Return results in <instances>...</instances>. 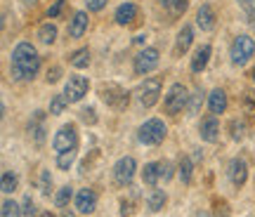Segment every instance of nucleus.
<instances>
[{"mask_svg":"<svg viewBox=\"0 0 255 217\" xmlns=\"http://www.w3.org/2000/svg\"><path fill=\"white\" fill-rule=\"evenodd\" d=\"M177 170H180V180H182V184H189V182H191V172H194V165H191V161L187 158V156H182V158H180Z\"/></svg>","mask_w":255,"mask_h":217,"instance_id":"obj_26","label":"nucleus"},{"mask_svg":"<svg viewBox=\"0 0 255 217\" xmlns=\"http://www.w3.org/2000/svg\"><path fill=\"white\" fill-rule=\"evenodd\" d=\"M194 217H210V215H208V213H206V210H199V213H196V215H194Z\"/></svg>","mask_w":255,"mask_h":217,"instance_id":"obj_43","label":"nucleus"},{"mask_svg":"<svg viewBox=\"0 0 255 217\" xmlns=\"http://www.w3.org/2000/svg\"><path fill=\"white\" fill-rule=\"evenodd\" d=\"M156 66H158V50L156 47H144L142 52H137L135 64H132L137 76H146V73L154 71Z\"/></svg>","mask_w":255,"mask_h":217,"instance_id":"obj_8","label":"nucleus"},{"mask_svg":"<svg viewBox=\"0 0 255 217\" xmlns=\"http://www.w3.org/2000/svg\"><path fill=\"white\" fill-rule=\"evenodd\" d=\"M210 45H201L196 47V52H194V57H191V71L194 73H201L206 66H208V59H210Z\"/></svg>","mask_w":255,"mask_h":217,"instance_id":"obj_19","label":"nucleus"},{"mask_svg":"<svg viewBox=\"0 0 255 217\" xmlns=\"http://www.w3.org/2000/svg\"><path fill=\"white\" fill-rule=\"evenodd\" d=\"M85 31H88V12H76L73 19L69 21V36L73 40H78L85 36Z\"/></svg>","mask_w":255,"mask_h":217,"instance_id":"obj_14","label":"nucleus"},{"mask_svg":"<svg viewBox=\"0 0 255 217\" xmlns=\"http://www.w3.org/2000/svg\"><path fill=\"white\" fill-rule=\"evenodd\" d=\"M21 213H24V217H33L38 213L36 203H33V199H31V196H26V199H24V203H21Z\"/></svg>","mask_w":255,"mask_h":217,"instance_id":"obj_36","label":"nucleus"},{"mask_svg":"<svg viewBox=\"0 0 255 217\" xmlns=\"http://www.w3.org/2000/svg\"><path fill=\"white\" fill-rule=\"evenodd\" d=\"M81 120H83V123H88V125H95V123H97V116H95V108H92V107L83 108V111H81Z\"/></svg>","mask_w":255,"mask_h":217,"instance_id":"obj_37","label":"nucleus"},{"mask_svg":"<svg viewBox=\"0 0 255 217\" xmlns=\"http://www.w3.org/2000/svg\"><path fill=\"white\" fill-rule=\"evenodd\" d=\"M38 187H40V191L43 194H50V189H52V175H50V170H43L40 172V182H38Z\"/></svg>","mask_w":255,"mask_h":217,"instance_id":"obj_34","label":"nucleus"},{"mask_svg":"<svg viewBox=\"0 0 255 217\" xmlns=\"http://www.w3.org/2000/svg\"><path fill=\"white\" fill-rule=\"evenodd\" d=\"M255 54V40L251 36H237L234 43H232V50H229V57H232V64L237 66H244V64Z\"/></svg>","mask_w":255,"mask_h":217,"instance_id":"obj_6","label":"nucleus"},{"mask_svg":"<svg viewBox=\"0 0 255 217\" xmlns=\"http://www.w3.org/2000/svg\"><path fill=\"white\" fill-rule=\"evenodd\" d=\"M191 40H194V31H191V26L184 24V26L177 31V40H175V57H180V54L187 52L189 45H191Z\"/></svg>","mask_w":255,"mask_h":217,"instance_id":"obj_18","label":"nucleus"},{"mask_svg":"<svg viewBox=\"0 0 255 217\" xmlns=\"http://www.w3.org/2000/svg\"><path fill=\"white\" fill-rule=\"evenodd\" d=\"M232 137H234V139H244V137H246V125L232 120Z\"/></svg>","mask_w":255,"mask_h":217,"instance_id":"obj_38","label":"nucleus"},{"mask_svg":"<svg viewBox=\"0 0 255 217\" xmlns=\"http://www.w3.org/2000/svg\"><path fill=\"white\" fill-rule=\"evenodd\" d=\"M71 199H73V189H71V187H62V189L57 191V196H55L57 208H66Z\"/></svg>","mask_w":255,"mask_h":217,"instance_id":"obj_31","label":"nucleus"},{"mask_svg":"<svg viewBox=\"0 0 255 217\" xmlns=\"http://www.w3.org/2000/svg\"><path fill=\"white\" fill-rule=\"evenodd\" d=\"M26 2H28V5H36V0H26Z\"/></svg>","mask_w":255,"mask_h":217,"instance_id":"obj_46","label":"nucleus"},{"mask_svg":"<svg viewBox=\"0 0 255 217\" xmlns=\"http://www.w3.org/2000/svg\"><path fill=\"white\" fill-rule=\"evenodd\" d=\"M88 88H90V83H88L85 76H71L64 85V97L69 100V104H76L88 95Z\"/></svg>","mask_w":255,"mask_h":217,"instance_id":"obj_9","label":"nucleus"},{"mask_svg":"<svg viewBox=\"0 0 255 217\" xmlns=\"http://www.w3.org/2000/svg\"><path fill=\"white\" fill-rule=\"evenodd\" d=\"M189 107V92H187V88H184L182 83H175V85H170V90H168V95H165L163 100V108L165 113H170V116H177L182 108Z\"/></svg>","mask_w":255,"mask_h":217,"instance_id":"obj_4","label":"nucleus"},{"mask_svg":"<svg viewBox=\"0 0 255 217\" xmlns=\"http://www.w3.org/2000/svg\"><path fill=\"white\" fill-rule=\"evenodd\" d=\"M158 177H161L163 182H168L170 177H173V165H170L168 161H161V163H158Z\"/></svg>","mask_w":255,"mask_h":217,"instance_id":"obj_35","label":"nucleus"},{"mask_svg":"<svg viewBox=\"0 0 255 217\" xmlns=\"http://www.w3.org/2000/svg\"><path fill=\"white\" fill-rule=\"evenodd\" d=\"M199 135H201V139H206V142H210V144H215V142L220 139V123H218V118H215V116L203 118V120H201V125H199Z\"/></svg>","mask_w":255,"mask_h":217,"instance_id":"obj_11","label":"nucleus"},{"mask_svg":"<svg viewBox=\"0 0 255 217\" xmlns=\"http://www.w3.org/2000/svg\"><path fill=\"white\" fill-rule=\"evenodd\" d=\"M66 104H69V100H66L64 95H55V97L50 100V113H52V116H59V113H64Z\"/></svg>","mask_w":255,"mask_h":217,"instance_id":"obj_29","label":"nucleus"},{"mask_svg":"<svg viewBox=\"0 0 255 217\" xmlns=\"http://www.w3.org/2000/svg\"><path fill=\"white\" fill-rule=\"evenodd\" d=\"M158 5L165 9H170L173 14H180L187 9V0H158Z\"/></svg>","mask_w":255,"mask_h":217,"instance_id":"obj_30","label":"nucleus"},{"mask_svg":"<svg viewBox=\"0 0 255 217\" xmlns=\"http://www.w3.org/2000/svg\"><path fill=\"white\" fill-rule=\"evenodd\" d=\"M19 187V180L17 175L12 170H5L2 172V180H0V189H2V194H14Z\"/></svg>","mask_w":255,"mask_h":217,"instance_id":"obj_23","label":"nucleus"},{"mask_svg":"<svg viewBox=\"0 0 255 217\" xmlns=\"http://www.w3.org/2000/svg\"><path fill=\"white\" fill-rule=\"evenodd\" d=\"M73 161H76V151H69V154H59V156H57V168H59V170H69Z\"/></svg>","mask_w":255,"mask_h":217,"instance_id":"obj_33","label":"nucleus"},{"mask_svg":"<svg viewBox=\"0 0 255 217\" xmlns=\"http://www.w3.org/2000/svg\"><path fill=\"white\" fill-rule=\"evenodd\" d=\"M62 7H64V0H57L55 5H52L50 9H47V17H57V14L62 12Z\"/></svg>","mask_w":255,"mask_h":217,"instance_id":"obj_42","label":"nucleus"},{"mask_svg":"<svg viewBox=\"0 0 255 217\" xmlns=\"http://www.w3.org/2000/svg\"><path fill=\"white\" fill-rule=\"evenodd\" d=\"M107 2L109 0H85V7H88V12H100L107 7Z\"/></svg>","mask_w":255,"mask_h":217,"instance_id":"obj_39","label":"nucleus"},{"mask_svg":"<svg viewBox=\"0 0 255 217\" xmlns=\"http://www.w3.org/2000/svg\"><path fill=\"white\" fill-rule=\"evenodd\" d=\"M244 111L251 120H255V92H246L244 95Z\"/></svg>","mask_w":255,"mask_h":217,"instance_id":"obj_32","label":"nucleus"},{"mask_svg":"<svg viewBox=\"0 0 255 217\" xmlns=\"http://www.w3.org/2000/svg\"><path fill=\"white\" fill-rule=\"evenodd\" d=\"M114 19H116V24H121V26L132 24V21L137 19V5H135V2H123V5H119V7H116Z\"/></svg>","mask_w":255,"mask_h":217,"instance_id":"obj_15","label":"nucleus"},{"mask_svg":"<svg viewBox=\"0 0 255 217\" xmlns=\"http://www.w3.org/2000/svg\"><path fill=\"white\" fill-rule=\"evenodd\" d=\"M165 201H168V196H165V191H161V189H154L151 194H149V210H154V213H158V210H163V206H165Z\"/></svg>","mask_w":255,"mask_h":217,"instance_id":"obj_25","label":"nucleus"},{"mask_svg":"<svg viewBox=\"0 0 255 217\" xmlns=\"http://www.w3.org/2000/svg\"><path fill=\"white\" fill-rule=\"evenodd\" d=\"M142 180H144V184H149V187H156L158 184V163H146L144 170H142Z\"/></svg>","mask_w":255,"mask_h":217,"instance_id":"obj_24","label":"nucleus"},{"mask_svg":"<svg viewBox=\"0 0 255 217\" xmlns=\"http://www.w3.org/2000/svg\"><path fill=\"white\" fill-rule=\"evenodd\" d=\"M0 213H2V217H21L24 213H21V206L19 203H14V201H2V208H0Z\"/></svg>","mask_w":255,"mask_h":217,"instance_id":"obj_28","label":"nucleus"},{"mask_svg":"<svg viewBox=\"0 0 255 217\" xmlns=\"http://www.w3.org/2000/svg\"><path fill=\"white\" fill-rule=\"evenodd\" d=\"M165 135H168V127H165V123L161 118H149L144 125H139V132H137L139 142H142V144H149V146L161 144L165 139Z\"/></svg>","mask_w":255,"mask_h":217,"instance_id":"obj_2","label":"nucleus"},{"mask_svg":"<svg viewBox=\"0 0 255 217\" xmlns=\"http://www.w3.org/2000/svg\"><path fill=\"white\" fill-rule=\"evenodd\" d=\"M196 24H199L201 31H213V28H215V12H213V7H210L208 2L199 7V12H196Z\"/></svg>","mask_w":255,"mask_h":217,"instance_id":"obj_17","label":"nucleus"},{"mask_svg":"<svg viewBox=\"0 0 255 217\" xmlns=\"http://www.w3.org/2000/svg\"><path fill=\"white\" fill-rule=\"evenodd\" d=\"M100 97L107 107L116 108V111H123V108L128 107V100H130L128 90H123L119 83H102L100 85Z\"/></svg>","mask_w":255,"mask_h":217,"instance_id":"obj_3","label":"nucleus"},{"mask_svg":"<svg viewBox=\"0 0 255 217\" xmlns=\"http://www.w3.org/2000/svg\"><path fill=\"white\" fill-rule=\"evenodd\" d=\"M135 170H137V163L132 156H123L116 165H114V180L119 187H128L132 177H135Z\"/></svg>","mask_w":255,"mask_h":217,"instance_id":"obj_10","label":"nucleus"},{"mask_svg":"<svg viewBox=\"0 0 255 217\" xmlns=\"http://www.w3.org/2000/svg\"><path fill=\"white\" fill-rule=\"evenodd\" d=\"M38 40L43 43V45H52L57 40V26L55 24H43V26L38 28Z\"/></svg>","mask_w":255,"mask_h":217,"instance_id":"obj_22","label":"nucleus"},{"mask_svg":"<svg viewBox=\"0 0 255 217\" xmlns=\"http://www.w3.org/2000/svg\"><path fill=\"white\" fill-rule=\"evenodd\" d=\"M69 64H71L73 69H88V64H90V50H88V47H81V50L71 52Z\"/></svg>","mask_w":255,"mask_h":217,"instance_id":"obj_21","label":"nucleus"},{"mask_svg":"<svg viewBox=\"0 0 255 217\" xmlns=\"http://www.w3.org/2000/svg\"><path fill=\"white\" fill-rule=\"evenodd\" d=\"M161 97V78H146L139 90H137V100L144 108H151Z\"/></svg>","mask_w":255,"mask_h":217,"instance_id":"obj_7","label":"nucleus"},{"mask_svg":"<svg viewBox=\"0 0 255 217\" xmlns=\"http://www.w3.org/2000/svg\"><path fill=\"white\" fill-rule=\"evenodd\" d=\"M229 180L234 187H244L248 180V163L244 158H234L229 163Z\"/></svg>","mask_w":255,"mask_h":217,"instance_id":"obj_12","label":"nucleus"},{"mask_svg":"<svg viewBox=\"0 0 255 217\" xmlns=\"http://www.w3.org/2000/svg\"><path fill=\"white\" fill-rule=\"evenodd\" d=\"M59 73H62V69H59V66H52V69L47 71L45 81H47V83H57V81H59Z\"/></svg>","mask_w":255,"mask_h":217,"instance_id":"obj_41","label":"nucleus"},{"mask_svg":"<svg viewBox=\"0 0 255 217\" xmlns=\"http://www.w3.org/2000/svg\"><path fill=\"white\" fill-rule=\"evenodd\" d=\"M208 108L213 116H218V113H225L227 111V92L220 90V88H215V90L210 92L208 97Z\"/></svg>","mask_w":255,"mask_h":217,"instance_id":"obj_16","label":"nucleus"},{"mask_svg":"<svg viewBox=\"0 0 255 217\" xmlns=\"http://www.w3.org/2000/svg\"><path fill=\"white\" fill-rule=\"evenodd\" d=\"M203 100H206V97H203V90H201V88H196V90L189 95V113H191V116L201 111V107H203Z\"/></svg>","mask_w":255,"mask_h":217,"instance_id":"obj_27","label":"nucleus"},{"mask_svg":"<svg viewBox=\"0 0 255 217\" xmlns=\"http://www.w3.org/2000/svg\"><path fill=\"white\" fill-rule=\"evenodd\" d=\"M40 217H52V215L50 213H40Z\"/></svg>","mask_w":255,"mask_h":217,"instance_id":"obj_45","label":"nucleus"},{"mask_svg":"<svg viewBox=\"0 0 255 217\" xmlns=\"http://www.w3.org/2000/svg\"><path fill=\"white\" fill-rule=\"evenodd\" d=\"M76 208H78V213H83V215L95 213V208H97V194L92 189H81L76 194Z\"/></svg>","mask_w":255,"mask_h":217,"instance_id":"obj_13","label":"nucleus"},{"mask_svg":"<svg viewBox=\"0 0 255 217\" xmlns=\"http://www.w3.org/2000/svg\"><path fill=\"white\" fill-rule=\"evenodd\" d=\"M62 217H73V213H66V210H64V215Z\"/></svg>","mask_w":255,"mask_h":217,"instance_id":"obj_44","label":"nucleus"},{"mask_svg":"<svg viewBox=\"0 0 255 217\" xmlns=\"http://www.w3.org/2000/svg\"><path fill=\"white\" fill-rule=\"evenodd\" d=\"M40 69V54L31 43H19L9 57V73L14 81H33Z\"/></svg>","mask_w":255,"mask_h":217,"instance_id":"obj_1","label":"nucleus"},{"mask_svg":"<svg viewBox=\"0 0 255 217\" xmlns=\"http://www.w3.org/2000/svg\"><path fill=\"white\" fill-rule=\"evenodd\" d=\"M52 146H55L57 156L59 154H69V151H78V132H76V125H62L59 132L52 139Z\"/></svg>","mask_w":255,"mask_h":217,"instance_id":"obj_5","label":"nucleus"},{"mask_svg":"<svg viewBox=\"0 0 255 217\" xmlns=\"http://www.w3.org/2000/svg\"><path fill=\"white\" fill-rule=\"evenodd\" d=\"M28 132L31 137L36 139L38 144L45 139V125H43V111H36V116L31 118V123H28Z\"/></svg>","mask_w":255,"mask_h":217,"instance_id":"obj_20","label":"nucleus"},{"mask_svg":"<svg viewBox=\"0 0 255 217\" xmlns=\"http://www.w3.org/2000/svg\"><path fill=\"white\" fill-rule=\"evenodd\" d=\"M251 76H253V81H255V69H253V73H251Z\"/></svg>","mask_w":255,"mask_h":217,"instance_id":"obj_47","label":"nucleus"},{"mask_svg":"<svg viewBox=\"0 0 255 217\" xmlns=\"http://www.w3.org/2000/svg\"><path fill=\"white\" fill-rule=\"evenodd\" d=\"M227 203L225 201H215V217H227Z\"/></svg>","mask_w":255,"mask_h":217,"instance_id":"obj_40","label":"nucleus"}]
</instances>
